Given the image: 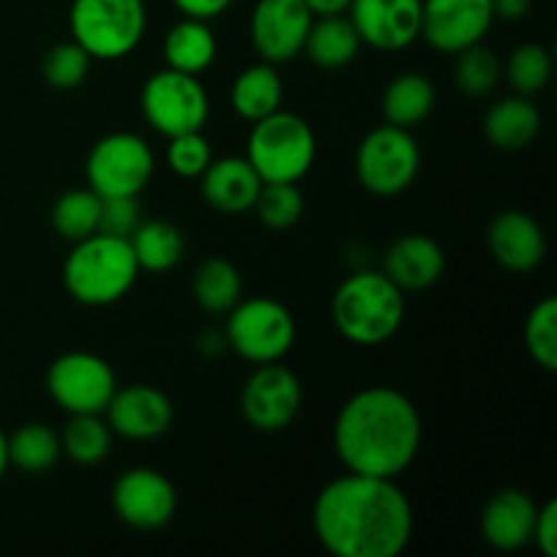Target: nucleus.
<instances>
[{"mask_svg":"<svg viewBox=\"0 0 557 557\" xmlns=\"http://www.w3.org/2000/svg\"><path fill=\"white\" fill-rule=\"evenodd\" d=\"M212 161L210 141L201 136V131H190V134L172 136L169 145V166L180 177H201Z\"/></svg>","mask_w":557,"mask_h":557,"instance_id":"e433bc0d","label":"nucleus"},{"mask_svg":"<svg viewBox=\"0 0 557 557\" xmlns=\"http://www.w3.org/2000/svg\"><path fill=\"white\" fill-rule=\"evenodd\" d=\"M406 319V297L384 272L364 270L341 283L332 299V321L354 346L392 341Z\"/></svg>","mask_w":557,"mask_h":557,"instance_id":"7ed1b4c3","label":"nucleus"},{"mask_svg":"<svg viewBox=\"0 0 557 557\" xmlns=\"http://www.w3.org/2000/svg\"><path fill=\"white\" fill-rule=\"evenodd\" d=\"M504 74L520 96L542 92L553 79V54L542 44H522L509 54Z\"/></svg>","mask_w":557,"mask_h":557,"instance_id":"2f4dec72","label":"nucleus"},{"mask_svg":"<svg viewBox=\"0 0 557 557\" xmlns=\"http://www.w3.org/2000/svg\"><path fill=\"white\" fill-rule=\"evenodd\" d=\"M435 107V87L430 85L428 76L422 74H400L392 79V85L386 87L384 101V117L389 125L397 128H408L422 123Z\"/></svg>","mask_w":557,"mask_h":557,"instance_id":"a878e982","label":"nucleus"},{"mask_svg":"<svg viewBox=\"0 0 557 557\" xmlns=\"http://www.w3.org/2000/svg\"><path fill=\"white\" fill-rule=\"evenodd\" d=\"M259 221L272 232H286L302 218L305 201L297 183H264L253 201Z\"/></svg>","mask_w":557,"mask_h":557,"instance_id":"473e14b6","label":"nucleus"},{"mask_svg":"<svg viewBox=\"0 0 557 557\" xmlns=\"http://www.w3.org/2000/svg\"><path fill=\"white\" fill-rule=\"evenodd\" d=\"M109 430L128 441H152L172 428V403L152 386H125L114 389L107 411Z\"/></svg>","mask_w":557,"mask_h":557,"instance_id":"f3484780","label":"nucleus"},{"mask_svg":"<svg viewBox=\"0 0 557 557\" xmlns=\"http://www.w3.org/2000/svg\"><path fill=\"white\" fill-rule=\"evenodd\" d=\"M487 245L493 259L509 272H531L547 256L542 226L520 210H506L490 223Z\"/></svg>","mask_w":557,"mask_h":557,"instance_id":"a211bd4d","label":"nucleus"},{"mask_svg":"<svg viewBox=\"0 0 557 557\" xmlns=\"http://www.w3.org/2000/svg\"><path fill=\"white\" fill-rule=\"evenodd\" d=\"M528 354L544 370H557V299L547 297L531 310L525 324Z\"/></svg>","mask_w":557,"mask_h":557,"instance_id":"f704fd0d","label":"nucleus"},{"mask_svg":"<svg viewBox=\"0 0 557 557\" xmlns=\"http://www.w3.org/2000/svg\"><path fill=\"white\" fill-rule=\"evenodd\" d=\"M457 87H460L466 96H487L500 79V63H498V54L493 49L482 47V44H473V47L462 49L457 52Z\"/></svg>","mask_w":557,"mask_h":557,"instance_id":"72a5a7b5","label":"nucleus"},{"mask_svg":"<svg viewBox=\"0 0 557 557\" xmlns=\"http://www.w3.org/2000/svg\"><path fill=\"white\" fill-rule=\"evenodd\" d=\"M215 52V33L210 30L205 20H194V16L180 20L163 41V58H166L169 69L183 71V74L196 76L210 69Z\"/></svg>","mask_w":557,"mask_h":557,"instance_id":"b1692460","label":"nucleus"},{"mask_svg":"<svg viewBox=\"0 0 557 557\" xmlns=\"http://www.w3.org/2000/svg\"><path fill=\"white\" fill-rule=\"evenodd\" d=\"M134 248L136 264L147 272H166L180 264L185 250V239L177 226L166 221H147L136 226V232L128 237Z\"/></svg>","mask_w":557,"mask_h":557,"instance_id":"bb28decb","label":"nucleus"},{"mask_svg":"<svg viewBox=\"0 0 557 557\" xmlns=\"http://www.w3.org/2000/svg\"><path fill=\"white\" fill-rule=\"evenodd\" d=\"M114 373L96 354H63L47 370V392L63 411L98 413L107 411L114 395Z\"/></svg>","mask_w":557,"mask_h":557,"instance_id":"9b49d317","label":"nucleus"},{"mask_svg":"<svg viewBox=\"0 0 557 557\" xmlns=\"http://www.w3.org/2000/svg\"><path fill=\"white\" fill-rule=\"evenodd\" d=\"M60 449L79 466H96L112 449V430L98 413H74L60 435Z\"/></svg>","mask_w":557,"mask_h":557,"instance_id":"7c9ffc66","label":"nucleus"},{"mask_svg":"<svg viewBox=\"0 0 557 557\" xmlns=\"http://www.w3.org/2000/svg\"><path fill=\"white\" fill-rule=\"evenodd\" d=\"M359 47H362V38H359L354 22L343 14H330L319 16V20L313 16L302 49L321 69H343L357 58Z\"/></svg>","mask_w":557,"mask_h":557,"instance_id":"5701e85b","label":"nucleus"},{"mask_svg":"<svg viewBox=\"0 0 557 557\" xmlns=\"http://www.w3.org/2000/svg\"><path fill=\"white\" fill-rule=\"evenodd\" d=\"M243 297V281L232 261L207 259L194 272V299L207 313H228Z\"/></svg>","mask_w":557,"mask_h":557,"instance_id":"cd10ccee","label":"nucleus"},{"mask_svg":"<svg viewBox=\"0 0 557 557\" xmlns=\"http://www.w3.org/2000/svg\"><path fill=\"white\" fill-rule=\"evenodd\" d=\"M5 468H9V449H5V435L0 430V476L5 473Z\"/></svg>","mask_w":557,"mask_h":557,"instance_id":"37998d69","label":"nucleus"},{"mask_svg":"<svg viewBox=\"0 0 557 557\" xmlns=\"http://www.w3.org/2000/svg\"><path fill=\"white\" fill-rule=\"evenodd\" d=\"M533 0H493V14L500 20L517 22L531 11Z\"/></svg>","mask_w":557,"mask_h":557,"instance_id":"a19ab883","label":"nucleus"},{"mask_svg":"<svg viewBox=\"0 0 557 557\" xmlns=\"http://www.w3.org/2000/svg\"><path fill=\"white\" fill-rule=\"evenodd\" d=\"M313 16H330V14H343L348 11L351 0H305Z\"/></svg>","mask_w":557,"mask_h":557,"instance_id":"79ce46f5","label":"nucleus"},{"mask_svg":"<svg viewBox=\"0 0 557 557\" xmlns=\"http://www.w3.org/2000/svg\"><path fill=\"white\" fill-rule=\"evenodd\" d=\"M141 112L158 134L172 139L205 128L210 117V101L194 74L163 69L147 79L141 90Z\"/></svg>","mask_w":557,"mask_h":557,"instance_id":"6e6552de","label":"nucleus"},{"mask_svg":"<svg viewBox=\"0 0 557 557\" xmlns=\"http://www.w3.org/2000/svg\"><path fill=\"white\" fill-rule=\"evenodd\" d=\"M9 466L22 473H47L60 460V438L47 424H22L11 438H5Z\"/></svg>","mask_w":557,"mask_h":557,"instance_id":"c85d7f7f","label":"nucleus"},{"mask_svg":"<svg viewBox=\"0 0 557 557\" xmlns=\"http://www.w3.org/2000/svg\"><path fill=\"white\" fill-rule=\"evenodd\" d=\"M542 131V112L528 96L504 98L484 114V136L498 150H522Z\"/></svg>","mask_w":557,"mask_h":557,"instance_id":"4be33fe9","label":"nucleus"},{"mask_svg":"<svg viewBox=\"0 0 557 557\" xmlns=\"http://www.w3.org/2000/svg\"><path fill=\"white\" fill-rule=\"evenodd\" d=\"M539 509L520 490H504L487 500L482 515V536L500 553H517L533 542Z\"/></svg>","mask_w":557,"mask_h":557,"instance_id":"6ab92c4d","label":"nucleus"},{"mask_svg":"<svg viewBox=\"0 0 557 557\" xmlns=\"http://www.w3.org/2000/svg\"><path fill=\"white\" fill-rule=\"evenodd\" d=\"M98 218H101V196L90 188L65 190L52 207V226L60 237L79 243L98 232Z\"/></svg>","mask_w":557,"mask_h":557,"instance_id":"c756f323","label":"nucleus"},{"mask_svg":"<svg viewBox=\"0 0 557 557\" xmlns=\"http://www.w3.org/2000/svg\"><path fill=\"white\" fill-rule=\"evenodd\" d=\"M422 422L406 395L373 386L343 406L335 422V451L348 473L397 479L417 457Z\"/></svg>","mask_w":557,"mask_h":557,"instance_id":"f03ea898","label":"nucleus"},{"mask_svg":"<svg viewBox=\"0 0 557 557\" xmlns=\"http://www.w3.org/2000/svg\"><path fill=\"white\" fill-rule=\"evenodd\" d=\"M419 147L408 128L381 125L370 131L357 150V177L370 194L397 196L417 180Z\"/></svg>","mask_w":557,"mask_h":557,"instance_id":"1a4fd4ad","label":"nucleus"},{"mask_svg":"<svg viewBox=\"0 0 557 557\" xmlns=\"http://www.w3.org/2000/svg\"><path fill=\"white\" fill-rule=\"evenodd\" d=\"M493 0H422V33L438 52L457 54L482 44L493 27Z\"/></svg>","mask_w":557,"mask_h":557,"instance_id":"ddd939ff","label":"nucleus"},{"mask_svg":"<svg viewBox=\"0 0 557 557\" xmlns=\"http://www.w3.org/2000/svg\"><path fill=\"white\" fill-rule=\"evenodd\" d=\"M297 326L281 302L267 297L239 299L228 310L226 346L253 364L281 362L294 346Z\"/></svg>","mask_w":557,"mask_h":557,"instance_id":"0eeeda50","label":"nucleus"},{"mask_svg":"<svg viewBox=\"0 0 557 557\" xmlns=\"http://www.w3.org/2000/svg\"><path fill=\"white\" fill-rule=\"evenodd\" d=\"M245 158L261 183H299L315 161L313 128L299 114L277 109L256 120Z\"/></svg>","mask_w":557,"mask_h":557,"instance_id":"39448f33","label":"nucleus"},{"mask_svg":"<svg viewBox=\"0 0 557 557\" xmlns=\"http://www.w3.org/2000/svg\"><path fill=\"white\" fill-rule=\"evenodd\" d=\"M112 509L125 525L136 531H158L172 522L177 511V493L158 471L134 468L114 482Z\"/></svg>","mask_w":557,"mask_h":557,"instance_id":"2eb2a0df","label":"nucleus"},{"mask_svg":"<svg viewBox=\"0 0 557 557\" xmlns=\"http://www.w3.org/2000/svg\"><path fill=\"white\" fill-rule=\"evenodd\" d=\"M69 27L90 58L117 60L139 47L147 27V5L145 0H74Z\"/></svg>","mask_w":557,"mask_h":557,"instance_id":"423d86ee","label":"nucleus"},{"mask_svg":"<svg viewBox=\"0 0 557 557\" xmlns=\"http://www.w3.org/2000/svg\"><path fill=\"white\" fill-rule=\"evenodd\" d=\"M139 223L141 218L136 196H112V199H101V218H98V232L101 234L128 239Z\"/></svg>","mask_w":557,"mask_h":557,"instance_id":"4c0bfd02","label":"nucleus"},{"mask_svg":"<svg viewBox=\"0 0 557 557\" xmlns=\"http://www.w3.org/2000/svg\"><path fill=\"white\" fill-rule=\"evenodd\" d=\"M156 169L152 150L136 134H109L87 156V185L101 199L139 196Z\"/></svg>","mask_w":557,"mask_h":557,"instance_id":"9d476101","label":"nucleus"},{"mask_svg":"<svg viewBox=\"0 0 557 557\" xmlns=\"http://www.w3.org/2000/svg\"><path fill=\"white\" fill-rule=\"evenodd\" d=\"M174 5H177L185 16L210 22L215 20V16H221L223 11L232 5V0H174Z\"/></svg>","mask_w":557,"mask_h":557,"instance_id":"ea45409f","label":"nucleus"},{"mask_svg":"<svg viewBox=\"0 0 557 557\" xmlns=\"http://www.w3.org/2000/svg\"><path fill=\"white\" fill-rule=\"evenodd\" d=\"M87 71H90V54L76 41L58 44L44 58V79H47L49 87H58V90L79 87L85 82Z\"/></svg>","mask_w":557,"mask_h":557,"instance_id":"c9c22d12","label":"nucleus"},{"mask_svg":"<svg viewBox=\"0 0 557 557\" xmlns=\"http://www.w3.org/2000/svg\"><path fill=\"white\" fill-rule=\"evenodd\" d=\"M310 25L313 11L305 0H259L250 16V41L264 63L281 65L302 52Z\"/></svg>","mask_w":557,"mask_h":557,"instance_id":"4468645a","label":"nucleus"},{"mask_svg":"<svg viewBox=\"0 0 557 557\" xmlns=\"http://www.w3.org/2000/svg\"><path fill=\"white\" fill-rule=\"evenodd\" d=\"M533 542L542 549L544 557H557V504L549 500L544 509H539L536 528H533Z\"/></svg>","mask_w":557,"mask_h":557,"instance_id":"58836bf2","label":"nucleus"},{"mask_svg":"<svg viewBox=\"0 0 557 557\" xmlns=\"http://www.w3.org/2000/svg\"><path fill=\"white\" fill-rule=\"evenodd\" d=\"M136 275L139 264L128 239L101 232L79 239L63 267L69 294L90 308H103L123 299L134 286Z\"/></svg>","mask_w":557,"mask_h":557,"instance_id":"20e7f679","label":"nucleus"},{"mask_svg":"<svg viewBox=\"0 0 557 557\" xmlns=\"http://www.w3.org/2000/svg\"><path fill=\"white\" fill-rule=\"evenodd\" d=\"M302 406L297 375L277 362L259 364L243 389V417L261 433H277L294 422Z\"/></svg>","mask_w":557,"mask_h":557,"instance_id":"f8f14e48","label":"nucleus"},{"mask_svg":"<svg viewBox=\"0 0 557 557\" xmlns=\"http://www.w3.org/2000/svg\"><path fill=\"white\" fill-rule=\"evenodd\" d=\"M281 101L283 82L272 63L250 65V69H245L243 74L234 79L232 107L237 109L239 117L250 120V123L277 112V109H281Z\"/></svg>","mask_w":557,"mask_h":557,"instance_id":"393cba45","label":"nucleus"},{"mask_svg":"<svg viewBox=\"0 0 557 557\" xmlns=\"http://www.w3.org/2000/svg\"><path fill=\"white\" fill-rule=\"evenodd\" d=\"M348 14L362 44L384 52L411 47L422 33V0H351Z\"/></svg>","mask_w":557,"mask_h":557,"instance_id":"dca6fc26","label":"nucleus"},{"mask_svg":"<svg viewBox=\"0 0 557 557\" xmlns=\"http://www.w3.org/2000/svg\"><path fill=\"white\" fill-rule=\"evenodd\" d=\"M444 267V250L438 248V243L422 234H408L386 250L384 275L400 292H422L441 281Z\"/></svg>","mask_w":557,"mask_h":557,"instance_id":"412c9836","label":"nucleus"},{"mask_svg":"<svg viewBox=\"0 0 557 557\" xmlns=\"http://www.w3.org/2000/svg\"><path fill=\"white\" fill-rule=\"evenodd\" d=\"M261 177L248 158H221L210 161V166L201 172V194L226 215H243L253 210V201L261 190Z\"/></svg>","mask_w":557,"mask_h":557,"instance_id":"aec40b11","label":"nucleus"},{"mask_svg":"<svg viewBox=\"0 0 557 557\" xmlns=\"http://www.w3.org/2000/svg\"><path fill=\"white\" fill-rule=\"evenodd\" d=\"M313 531L335 557H397L413 533V511L395 479L348 473L319 493Z\"/></svg>","mask_w":557,"mask_h":557,"instance_id":"f257e3e1","label":"nucleus"}]
</instances>
